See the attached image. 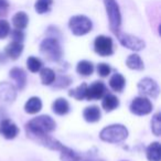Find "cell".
I'll list each match as a JSON object with an SVG mask.
<instances>
[{"label": "cell", "instance_id": "1", "mask_svg": "<svg viewBox=\"0 0 161 161\" xmlns=\"http://www.w3.org/2000/svg\"><path fill=\"white\" fill-rule=\"evenodd\" d=\"M55 121L47 115H41L36 118L31 119L25 125V130L29 138H34L38 136H43L52 132L55 129Z\"/></svg>", "mask_w": 161, "mask_h": 161}, {"label": "cell", "instance_id": "2", "mask_svg": "<svg viewBox=\"0 0 161 161\" xmlns=\"http://www.w3.org/2000/svg\"><path fill=\"white\" fill-rule=\"evenodd\" d=\"M128 137V129L124 125L115 124L105 127L99 134V138L105 142L117 143L124 141Z\"/></svg>", "mask_w": 161, "mask_h": 161}, {"label": "cell", "instance_id": "3", "mask_svg": "<svg viewBox=\"0 0 161 161\" xmlns=\"http://www.w3.org/2000/svg\"><path fill=\"white\" fill-rule=\"evenodd\" d=\"M40 51L44 55L45 58L52 62H58L63 55V51L58 39L47 38L41 42Z\"/></svg>", "mask_w": 161, "mask_h": 161}, {"label": "cell", "instance_id": "4", "mask_svg": "<svg viewBox=\"0 0 161 161\" xmlns=\"http://www.w3.org/2000/svg\"><path fill=\"white\" fill-rule=\"evenodd\" d=\"M104 5L109 20V28L116 34L118 31H120L121 25V14L119 6L116 3V0H104Z\"/></svg>", "mask_w": 161, "mask_h": 161}, {"label": "cell", "instance_id": "5", "mask_svg": "<svg viewBox=\"0 0 161 161\" xmlns=\"http://www.w3.org/2000/svg\"><path fill=\"white\" fill-rule=\"evenodd\" d=\"M69 28L74 36H80L87 34L92 30L93 23L86 16L78 14V16H74L69 19Z\"/></svg>", "mask_w": 161, "mask_h": 161}, {"label": "cell", "instance_id": "6", "mask_svg": "<svg viewBox=\"0 0 161 161\" xmlns=\"http://www.w3.org/2000/svg\"><path fill=\"white\" fill-rule=\"evenodd\" d=\"M116 36L118 38L121 45H124V47L129 50H132V51H141L146 47L145 41L139 39L138 36H131V34H128V33H124V32L120 31L117 32Z\"/></svg>", "mask_w": 161, "mask_h": 161}, {"label": "cell", "instance_id": "7", "mask_svg": "<svg viewBox=\"0 0 161 161\" xmlns=\"http://www.w3.org/2000/svg\"><path fill=\"white\" fill-rule=\"evenodd\" d=\"M61 152V160L62 161H104L103 159H99L95 156L86 153H80L69 148L65 147L64 145L62 146L60 150Z\"/></svg>", "mask_w": 161, "mask_h": 161}, {"label": "cell", "instance_id": "8", "mask_svg": "<svg viewBox=\"0 0 161 161\" xmlns=\"http://www.w3.org/2000/svg\"><path fill=\"white\" fill-rule=\"evenodd\" d=\"M129 109L132 114L137 115V116H143V115H148L151 113L152 104L147 97L139 96L136 97L131 102V104L129 106Z\"/></svg>", "mask_w": 161, "mask_h": 161}, {"label": "cell", "instance_id": "9", "mask_svg": "<svg viewBox=\"0 0 161 161\" xmlns=\"http://www.w3.org/2000/svg\"><path fill=\"white\" fill-rule=\"evenodd\" d=\"M138 91L140 94L151 97V98H157L159 96V93H160V88H159V85L157 84V82L149 77L142 78L139 82Z\"/></svg>", "mask_w": 161, "mask_h": 161}, {"label": "cell", "instance_id": "10", "mask_svg": "<svg viewBox=\"0 0 161 161\" xmlns=\"http://www.w3.org/2000/svg\"><path fill=\"white\" fill-rule=\"evenodd\" d=\"M94 50L101 56H109L113 54V40L109 36H98L94 41Z\"/></svg>", "mask_w": 161, "mask_h": 161}, {"label": "cell", "instance_id": "11", "mask_svg": "<svg viewBox=\"0 0 161 161\" xmlns=\"http://www.w3.org/2000/svg\"><path fill=\"white\" fill-rule=\"evenodd\" d=\"M17 92L12 84L3 82L0 83V106L11 104L16 99Z\"/></svg>", "mask_w": 161, "mask_h": 161}, {"label": "cell", "instance_id": "12", "mask_svg": "<svg viewBox=\"0 0 161 161\" xmlns=\"http://www.w3.org/2000/svg\"><path fill=\"white\" fill-rule=\"evenodd\" d=\"M19 128L10 119H3L0 123V135L6 139H14L18 136Z\"/></svg>", "mask_w": 161, "mask_h": 161}, {"label": "cell", "instance_id": "13", "mask_svg": "<svg viewBox=\"0 0 161 161\" xmlns=\"http://www.w3.org/2000/svg\"><path fill=\"white\" fill-rule=\"evenodd\" d=\"M106 92V87L102 82H94L91 86L86 88L85 98L88 101H94V99H101Z\"/></svg>", "mask_w": 161, "mask_h": 161}, {"label": "cell", "instance_id": "14", "mask_svg": "<svg viewBox=\"0 0 161 161\" xmlns=\"http://www.w3.org/2000/svg\"><path fill=\"white\" fill-rule=\"evenodd\" d=\"M9 76L16 82L18 90H23L25 88V84H27V74H25V72L22 69L14 67V69H10Z\"/></svg>", "mask_w": 161, "mask_h": 161}, {"label": "cell", "instance_id": "15", "mask_svg": "<svg viewBox=\"0 0 161 161\" xmlns=\"http://www.w3.org/2000/svg\"><path fill=\"white\" fill-rule=\"evenodd\" d=\"M23 51V44L22 42H18V41H12L11 43L6 47V54L9 58L11 60H17L19 58V56L22 54Z\"/></svg>", "mask_w": 161, "mask_h": 161}, {"label": "cell", "instance_id": "16", "mask_svg": "<svg viewBox=\"0 0 161 161\" xmlns=\"http://www.w3.org/2000/svg\"><path fill=\"white\" fill-rule=\"evenodd\" d=\"M101 110L97 106H90L86 107L83 112V117L87 123H96L101 119Z\"/></svg>", "mask_w": 161, "mask_h": 161}, {"label": "cell", "instance_id": "17", "mask_svg": "<svg viewBox=\"0 0 161 161\" xmlns=\"http://www.w3.org/2000/svg\"><path fill=\"white\" fill-rule=\"evenodd\" d=\"M147 159L149 161H160L161 159V147L159 142H152L147 148Z\"/></svg>", "mask_w": 161, "mask_h": 161}, {"label": "cell", "instance_id": "18", "mask_svg": "<svg viewBox=\"0 0 161 161\" xmlns=\"http://www.w3.org/2000/svg\"><path fill=\"white\" fill-rule=\"evenodd\" d=\"M28 23H29V17L25 12L19 11L12 18V25L16 29L18 30H23L27 28Z\"/></svg>", "mask_w": 161, "mask_h": 161}, {"label": "cell", "instance_id": "19", "mask_svg": "<svg viewBox=\"0 0 161 161\" xmlns=\"http://www.w3.org/2000/svg\"><path fill=\"white\" fill-rule=\"evenodd\" d=\"M126 85V80L121 74L116 73L110 77L109 80V86L115 92H123Z\"/></svg>", "mask_w": 161, "mask_h": 161}, {"label": "cell", "instance_id": "20", "mask_svg": "<svg viewBox=\"0 0 161 161\" xmlns=\"http://www.w3.org/2000/svg\"><path fill=\"white\" fill-rule=\"evenodd\" d=\"M52 109L56 115L63 116V115H66L69 113V105L65 98H58L52 104Z\"/></svg>", "mask_w": 161, "mask_h": 161}, {"label": "cell", "instance_id": "21", "mask_svg": "<svg viewBox=\"0 0 161 161\" xmlns=\"http://www.w3.org/2000/svg\"><path fill=\"white\" fill-rule=\"evenodd\" d=\"M42 108V102L39 97H31L25 105V110L28 114H36Z\"/></svg>", "mask_w": 161, "mask_h": 161}, {"label": "cell", "instance_id": "22", "mask_svg": "<svg viewBox=\"0 0 161 161\" xmlns=\"http://www.w3.org/2000/svg\"><path fill=\"white\" fill-rule=\"evenodd\" d=\"M102 106H103V108L106 112H112V110L116 109L119 106V99L115 95L108 94L103 98Z\"/></svg>", "mask_w": 161, "mask_h": 161}, {"label": "cell", "instance_id": "23", "mask_svg": "<svg viewBox=\"0 0 161 161\" xmlns=\"http://www.w3.org/2000/svg\"><path fill=\"white\" fill-rule=\"evenodd\" d=\"M76 72H77L80 75L83 76H90L91 74H93L94 72V65L92 62H88V61H80L76 65Z\"/></svg>", "mask_w": 161, "mask_h": 161}, {"label": "cell", "instance_id": "24", "mask_svg": "<svg viewBox=\"0 0 161 161\" xmlns=\"http://www.w3.org/2000/svg\"><path fill=\"white\" fill-rule=\"evenodd\" d=\"M40 77L42 84H44V85H51L52 83H54L56 76L53 69H49V67H44V69H40Z\"/></svg>", "mask_w": 161, "mask_h": 161}, {"label": "cell", "instance_id": "25", "mask_svg": "<svg viewBox=\"0 0 161 161\" xmlns=\"http://www.w3.org/2000/svg\"><path fill=\"white\" fill-rule=\"evenodd\" d=\"M126 64H127V66L129 69H137V71L143 69V67H145L142 60H141V58L138 54H131V55L128 56L127 61H126Z\"/></svg>", "mask_w": 161, "mask_h": 161}, {"label": "cell", "instance_id": "26", "mask_svg": "<svg viewBox=\"0 0 161 161\" xmlns=\"http://www.w3.org/2000/svg\"><path fill=\"white\" fill-rule=\"evenodd\" d=\"M52 3H53V0H36L34 9L39 14H47L51 10Z\"/></svg>", "mask_w": 161, "mask_h": 161}, {"label": "cell", "instance_id": "27", "mask_svg": "<svg viewBox=\"0 0 161 161\" xmlns=\"http://www.w3.org/2000/svg\"><path fill=\"white\" fill-rule=\"evenodd\" d=\"M86 88H87V85L85 83H83L82 85L77 86L76 88L74 90L69 91V95L73 98L77 99V101H82V99L85 98V95H86Z\"/></svg>", "mask_w": 161, "mask_h": 161}, {"label": "cell", "instance_id": "28", "mask_svg": "<svg viewBox=\"0 0 161 161\" xmlns=\"http://www.w3.org/2000/svg\"><path fill=\"white\" fill-rule=\"evenodd\" d=\"M27 66L30 72L36 73L42 69V62H41L40 58H36V56H30L27 60Z\"/></svg>", "mask_w": 161, "mask_h": 161}, {"label": "cell", "instance_id": "29", "mask_svg": "<svg viewBox=\"0 0 161 161\" xmlns=\"http://www.w3.org/2000/svg\"><path fill=\"white\" fill-rule=\"evenodd\" d=\"M151 130L156 136L161 135V115L160 113H157L151 119Z\"/></svg>", "mask_w": 161, "mask_h": 161}, {"label": "cell", "instance_id": "30", "mask_svg": "<svg viewBox=\"0 0 161 161\" xmlns=\"http://www.w3.org/2000/svg\"><path fill=\"white\" fill-rule=\"evenodd\" d=\"M10 33V25L7 20H0V39H5Z\"/></svg>", "mask_w": 161, "mask_h": 161}, {"label": "cell", "instance_id": "31", "mask_svg": "<svg viewBox=\"0 0 161 161\" xmlns=\"http://www.w3.org/2000/svg\"><path fill=\"white\" fill-rule=\"evenodd\" d=\"M110 66L108 64H106V63H99L98 65H97V72H98V74L102 76V77H106V76H108L110 74Z\"/></svg>", "mask_w": 161, "mask_h": 161}, {"label": "cell", "instance_id": "32", "mask_svg": "<svg viewBox=\"0 0 161 161\" xmlns=\"http://www.w3.org/2000/svg\"><path fill=\"white\" fill-rule=\"evenodd\" d=\"M54 82H56V87H66V86H69V84H71V78L67 77V76H60V77L56 80L55 77V80Z\"/></svg>", "mask_w": 161, "mask_h": 161}, {"label": "cell", "instance_id": "33", "mask_svg": "<svg viewBox=\"0 0 161 161\" xmlns=\"http://www.w3.org/2000/svg\"><path fill=\"white\" fill-rule=\"evenodd\" d=\"M12 38H14V41H18V42H22L23 38H25V34H23L22 30H14L12 31Z\"/></svg>", "mask_w": 161, "mask_h": 161}, {"label": "cell", "instance_id": "34", "mask_svg": "<svg viewBox=\"0 0 161 161\" xmlns=\"http://www.w3.org/2000/svg\"><path fill=\"white\" fill-rule=\"evenodd\" d=\"M9 8V3L8 0H0V14L3 11H6V10Z\"/></svg>", "mask_w": 161, "mask_h": 161}]
</instances>
